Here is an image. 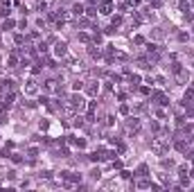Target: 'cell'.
Instances as JSON below:
<instances>
[{
	"mask_svg": "<svg viewBox=\"0 0 194 192\" xmlns=\"http://www.w3.org/2000/svg\"><path fill=\"white\" fill-rule=\"evenodd\" d=\"M48 127H50L48 120H41V122H39V129H41V131H48Z\"/></svg>",
	"mask_w": 194,
	"mask_h": 192,
	"instance_id": "2e32d148",
	"label": "cell"
},
{
	"mask_svg": "<svg viewBox=\"0 0 194 192\" xmlns=\"http://www.w3.org/2000/svg\"><path fill=\"white\" fill-rule=\"evenodd\" d=\"M97 9H99V11L104 14V16H111V14H113V9H115V5H113L111 0H102Z\"/></svg>",
	"mask_w": 194,
	"mask_h": 192,
	"instance_id": "7a4b0ae2",
	"label": "cell"
},
{
	"mask_svg": "<svg viewBox=\"0 0 194 192\" xmlns=\"http://www.w3.org/2000/svg\"><path fill=\"white\" fill-rule=\"evenodd\" d=\"M63 2H68V0H63Z\"/></svg>",
	"mask_w": 194,
	"mask_h": 192,
	"instance_id": "cb8c5ba5",
	"label": "cell"
},
{
	"mask_svg": "<svg viewBox=\"0 0 194 192\" xmlns=\"http://www.w3.org/2000/svg\"><path fill=\"white\" fill-rule=\"evenodd\" d=\"M140 2H142V0H131L129 5H131V7H140Z\"/></svg>",
	"mask_w": 194,
	"mask_h": 192,
	"instance_id": "603a6c76",
	"label": "cell"
},
{
	"mask_svg": "<svg viewBox=\"0 0 194 192\" xmlns=\"http://www.w3.org/2000/svg\"><path fill=\"white\" fill-rule=\"evenodd\" d=\"M147 172H149V167H147V165H140V167H138V174H140V176H147Z\"/></svg>",
	"mask_w": 194,
	"mask_h": 192,
	"instance_id": "5bb4252c",
	"label": "cell"
},
{
	"mask_svg": "<svg viewBox=\"0 0 194 192\" xmlns=\"http://www.w3.org/2000/svg\"><path fill=\"white\" fill-rule=\"evenodd\" d=\"M9 158H11V160H14V163H23V158H20V154H9Z\"/></svg>",
	"mask_w": 194,
	"mask_h": 192,
	"instance_id": "7c38bea8",
	"label": "cell"
},
{
	"mask_svg": "<svg viewBox=\"0 0 194 192\" xmlns=\"http://www.w3.org/2000/svg\"><path fill=\"white\" fill-rule=\"evenodd\" d=\"M120 113L127 115V113H129V106H127V104H122V106H120Z\"/></svg>",
	"mask_w": 194,
	"mask_h": 192,
	"instance_id": "ffe728a7",
	"label": "cell"
},
{
	"mask_svg": "<svg viewBox=\"0 0 194 192\" xmlns=\"http://www.w3.org/2000/svg\"><path fill=\"white\" fill-rule=\"evenodd\" d=\"M111 25H113V27L122 25V16H113V18H111Z\"/></svg>",
	"mask_w": 194,
	"mask_h": 192,
	"instance_id": "30bf717a",
	"label": "cell"
},
{
	"mask_svg": "<svg viewBox=\"0 0 194 192\" xmlns=\"http://www.w3.org/2000/svg\"><path fill=\"white\" fill-rule=\"evenodd\" d=\"M127 127H129V131H138V129H140V120H138V118H129Z\"/></svg>",
	"mask_w": 194,
	"mask_h": 192,
	"instance_id": "277c9868",
	"label": "cell"
},
{
	"mask_svg": "<svg viewBox=\"0 0 194 192\" xmlns=\"http://www.w3.org/2000/svg\"><path fill=\"white\" fill-rule=\"evenodd\" d=\"M36 9H39V11H41V14H43V11H48V2H43V0H41V2H39V5H36Z\"/></svg>",
	"mask_w": 194,
	"mask_h": 192,
	"instance_id": "9a60e30c",
	"label": "cell"
},
{
	"mask_svg": "<svg viewBox=\"0 0 194 192\" xmlns=\"http://www.w3.org/2000/svg\"><path fill=\"white\" fill-rule=\"evenodd\" d=\"M138 188H151V181L142 179V181H138Z\"/></svg>",
	"mask_w": 194,
	"mask_h": 192,
	"instance_id": "4fadbf2b",
	"label": "cell"
},
{
	"mask_svg": "<svg viewBox=\"0 0 194 192\" xmlns=\"http://www.w3.org/2000/svg\"><path fill=\"white\" fill-rule=\"evenodd\" d=\"M72 14H75L77 18L84 16V5H72Z\"/></svg>",
	"mask_w": 194,
	"mask_h": 192,
	"instance_id": "5b68a950",
	"label": "cell"
},
{
	"mask_svg": "<svg viewBox=\"0 0 194 192\" xmlns=\"http://www.w3.org/2000/svg\"><path fill=\"white\" fill-rule=\"evenodd\" d=\"M66 52H68V43L66 41H57L54 43V54L57 57H66Z\"/></svg>",
	"mask_w": 194,
	"mask_h": 192,
	"instance_id": "3957f363",
	"label": "cell"
},
{
	"mask_svg": "<svg viewBox=\"0 0 194 192\" xmlns=\"http://www.w3.org/2000/svg\"><path fill=\"white\" fill-rule=\"evenodd\" d=\"M90 176H93V179H99V176H102V172H99V167H97V170H93V172H90Z\"/></svg>",
	"mask_w": 194,
	"mask_h": 192,
	"instance_id": "d6986e66",
	"label": "cell"
},
{
	"mask_svg": "<svg viewBox=\"0 0 194 192\" xmlns=\"http://www.w3.org/2000/svg\"><path fill=\"white\" fill-rule=\"evenodd\" d=\"M120 176H122V179H131V172H127V170H122V172H120Z\"/></svg>",
	"mask_w": 194,
	"mask_h": 192,
	"instance_id": "44dd1931",
	"label": "cell"
},
{
	"mask_svg": "<svg viewBox=\"0 0 194 192\" xmlns=\"http://www.w3.org/2000/svg\"><path fill=\"white\" fill-rule=\"evenodd\" d=\"M84 88V81H75V90H81Z\"/></svg>",
	"mask_w": 194,
	"mask_h": 192,
	"instance_id": "7402d4cb",
	"label": "cell"
},
{
	"mask_svg": "<svg viewBox=\"0 0 194 192\" xmlns=\"http://www.w3.org/2000/svg\"><path fill=\"white\" fill-rule=\"evenodd\" d=\"M192 2H194V0H192Z\"/></svg>",
	"mask_w": 194,
	"mask_h": 192,
	"instance_id": "d4e9b609",
	"label": "cell"
},
{
	"mask_svg": "<svg viewBox=\"0 0 194 192\" xmlns=\"http://www.w3.org/2000/svg\"><path fill=\"white\" fill-rule=\"evenodd\" d=\"M86 90H88V95H97V86H95V84H88Z\"/></svg>",
	"mask_w": 194,
	"mask_h": 192,
	"instance_id": "8fae6325",
	"label": "cell"
},
{
	"mask_svg": "<svg viewBox=\"0 0 194 192\" xmlns=\"http://www.w3.org/2000/svg\"><path fill=\"white\" fill-rule=\"evenodd\" d=\"M27 93H36V81H34V79L27 81Z\"/></svg>",
	"mask_w": 194,
	"mask_h": 192,
	"instance_id": "52a82bcc",
	"label": "cell"
},
{
	"mask_svg": "<svg viewBox=\"0 0 194 192\" xmlns=\"http://www.w3.org/2000/svg\"><path fill=\"white\" fill-rule=\"evenodd\" d=\"M162 167H165V170H172V167H174V160H167V158H162Z\"/></svg>",
	"mask_w": 194,
	"mask_h": 192,
	"instance_id": "e0dca14e",
	"label": "cell"
},
{
	"mask_svg": "<svg viewBox=\"0 0 194 192\" xmlns=\"http://www.w3.org/2000/svg\"><path fill=\"white\" fill-rule=\"evenodd\" d=\"M9 66L14 68V66H18V54L14 52V54H9Z\"/></svg>",
	"mask_w": 194,
	"mask_h": 192,
	"instance_id": "8992f818",
	"label": "cell"
},
{
	"mask_svg": "<svg viewBox=\"0 0 194 192\" xmlns=\"http://www.w3.org/2000/svg\"><path fill=\"white\" fill-rule=\"evenodd\" d=\"M162 36H165V32H162L160 27H156V29H153V39H158V41H160Z\"/></svg>",
	"mask_w": 194,
	"mask_h": 192,
	"instance_id": "9c48e42d",
	"label": "cell"
},
{
	"mask_svg": "<svg viewBox=\"0 0 194 192\" xmlns=\"http://www.w3.org/2000/svg\"><path fill=\"white\" fill-rule=\"evenodd\" d=\"M14 25H16V23H14L11 18H9V20H5V23H2V29L7 32V29H11V27H14Z\"/></svg>",
	"mask_w": 194,
	"mask_h": 192,
	"instance_id": "ba28073f",
	"label": "cell"
},
{
	"mask_svg": "<svg viewBox=\"0 0 194 192\" xmlns=\"http://www.w3.org/2000/svg\"><path fill=\"white\" fill-rule=\"evenodd\" d=\"M70 106H72L75 111H84V109H86V100L81 95L72 93V95H70Z\"/></svg>",
	"mask_w": 194,
	"mask_h": 192,
	"instance_id": "6da1fadb",
	"label": "cell"
},
{
	"mask_svg": "<svg viewBox=\"0 0 194 192\" xmlns=\"http://www.w3.org/2000/svg\"><path fill=\"white\" fill-rule=\"evenodd\" d=\"M86 14H88V16H95V14H97V7H88V9H86Z\"/></svg>",
	"mask_w": 194,
	"mask_h": 192,
	"instance_id": "ac0fdd59",
	"label": "cell"
}]
</instances>
